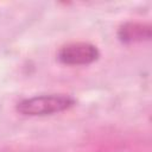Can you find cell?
Here are the masks:
<instances>
[{"instance_id":"obj_1","label":"cell","mask_w":152,"mask_h":152,"mask_svg":"<svg viewBox=\"0 0 152 152\" xmlns=\"http://www.w3.org/2000/svg\"><path fill=\"white\" fill-rule=\"evenodd\" d=\"M74 103L75 100L65 94H44L20 101L17 109L24 115L42 116L65 110Z\"/></svg>"},{"instance_id":"obj_2","label":"cell","mask_w":152,"mask_h":152,"mask_svg":"<svg viewBox=\"0 0 152 152\" xmlns=\"http://www.w3.org/2000/svg\"><path fill=\"white\" fill-rule=\"evenodd\" d=\"M97 57V49L88 43L68 44L58 52V59L68 65H86L96 61Z\"/></svg>"}]
</instances>
